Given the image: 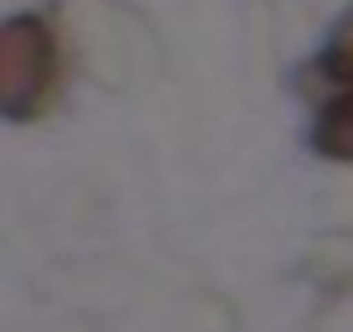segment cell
I'll return each mask as SVG.
<instances>
[{
	"instance_id": "7a4b0ae2",
	"label": "cell",
	"mask_w": 353,
	"mask_h": 332,
	"mask_svg": "<svg viewBox=\"0 0 353 332\" xmlns=\"http://www.w3.org/2000/svg\"><path fill=\"white\" fill-rule=\"evenodd\" d=\"M312 145H317L322 156H332V161H353V89L338 94V99L322 110Z\"/></svg>"
},
{
	"instance_id": "3957f363",
	"label": "cell",
	"mask_w": 353,
	"mask_h": 332,
	"mask_svg": "<svg viewBox=\"0 0 353 332\" xmlns=\"http://www.w3.org/2000/svg\"><path fill=\"white\" fill-rule=\"evenodd\" d=\"M327 73L332 78H348L353 83V11L332 26V42H327Z\"/></svg>"
},
{
	"instance_id": "6da1fadb",
	"label": "cell",
	"mask_w": 353,
	"mask_h": 332,
	"mask_svg": "<svg viewBox=\"0 0 353 332\" xmlns=\"http://www.w3.org/2000/svg\"><path fill=\"white\" fill-rule=\"evenodd\" d=\"M52 89H57V42L47 21H37V16L0 21V114L32 120L52 104Z\"/></svg>"
}]
</instances>
